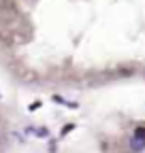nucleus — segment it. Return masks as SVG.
Listing matches in <instances>:
<instances>
[{"label": "nucleus", "mask_w": 145, "mask_h": 153, "mask_svg": "<svg viewBox=\"0 0 145 153\" xmlns=\"http://www.w3.org/2000/svg\"><path fill=\"white\" fill-rule=\"evenodd\" d=\"M130 147H132V151H143V149H145V143L132 136V140H130Z\"/></svg>", "instance_id": "nucleus-2"}, {"label": "nucleus", "mask_w": 145, "mask_h": 153, "mask_svg": "<svg viewBox=\"0 0 145 153\" xmlns=\"http://www.w3.org/2000/svg\"><path fill=\"white\" fill-rule=\"evenodd\" d=\"M132 136L145 143V126H137V128H135V132H132Z\"/></svg>", "instance_id": "nucleus-1"}]
</instances>
